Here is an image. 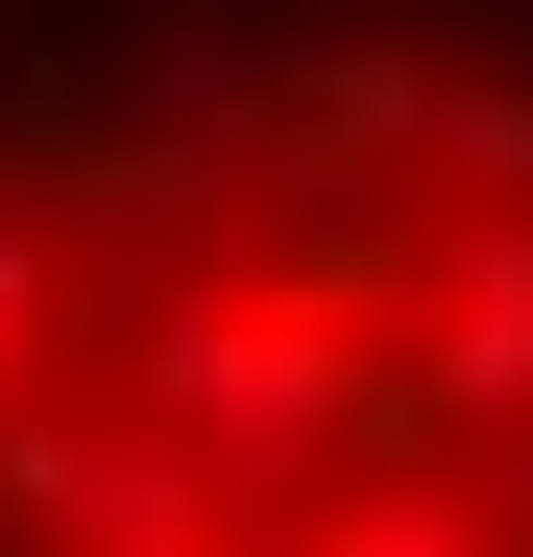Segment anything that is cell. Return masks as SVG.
Returning <instances> with one entry per match:
<instances>
[{
  "instance_id": "obj_1",
  "label": "cell",
  "mask_w": 533,
  "mask_h": 557,
  "mask_svg": "<svg viewBox=\"0 0 533 557\" xmlns=\"http://www.w3.org/2000/svg\"><path fill=\"white\" fill-rule=\"evenodd\" d=\"M0 557H533V49L0 73Z\"/></svg>"
}]
</instances>
